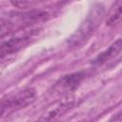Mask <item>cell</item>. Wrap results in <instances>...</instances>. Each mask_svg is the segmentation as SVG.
I'll return each mask as SVG.
<instances>
[{
  "label": "cell",
  "instance_id": "obj_1",
  "mask_svg": "<svg viewBox=\"0 0 122 122\" xmlns=\"http://www.w3.org/2000/svg\"><path fill=\"white\" fill-rule=\"evenodd\" d=\"M49 13L44 10H30L24 12H12L7 18L3 17L1 21V36L9 31H16L23 29L31 28L34 23L47 19Z\"/></svg>",
  "mask_w": 122,
  "mask_h": 122
},
{
  "label": "cell",
  "instance_id": "obj_2",
  "mask_svg": "<svg viewBox=\"0 0 122 122\" xmlns=\"http://www.w3.org/2000/svg\"><path fill=\"white\" fill-rule=\"evenodd\" d=\"M104 15V7L100 4H95L92 9L91 10L90 13L86 17L85 21L82 23V25L79 27V29L71 35L70 39V44L72 46H75L79 43H81L83 40L87 39L94 31V30L98 27L100 24L102 18Z\"/></svg>",
  "mask_w": 122,
  "mask_h": 122
},
{
  "label": "cell",
  "instance_id": "obj_3",
  "mask_svg": "<svg viewBox=\"0 0 122 122\" xmlns=\"http://www.w3.org/2000/svg\"><path fill=\"white\" fill-rule=\"evenodd\" d=\"M38 29L28 28L13 31L15 32V35H11L1 43V57L4 58L6 55L15 53L28 46L38 34Z\"/></svg>",
  "mask_w": 122,
  "mask_h": 122
},
{
  "label": "cell",
  "instance_id": "obj_4",
  "mask_svg": "<svg viewBox=\"0 0 122 122\" xmlns=\"http://www.w3.org/2000/svg\"><path fill=\"white\" fill-rule=\"evenodd\" d=\"M36 91L33 88L25 89L7 99H3L1 105V115H9L18 110H21L35 100Z\"/></svg>",
  "mask_w": 122,
  "mask_h": 122
},
{
  "label": "cell",
  "instance_id": "obj_5",
  "mask_svg": "<svg viewBox=\"0 0 122 122\" xmlns=\"http://www.w3.org/2000/svg\"><path fill=\"white\" fill-rule=\"evenodd\" d=\"M75 103L73 93H69L57 99L42 112L35 122H56L66 112H68Z\"/></svg>",
  "mask_w": 122,
  "mask_h": 122
},
{
  "label": "cell",
  "instance_id": "obj_6",
  "mask_svg": "<svg viewBox=\"0 0 122 122\" xmlns=\"http://www.w3.org/2000/svg\"><path fill=\"white\" fill-rule=\"evenodd\" d=\"M84 78L83 72H74L60 78L55 85L52 87L51 92L54 95H66L69 93H73V91L79 86Z\"/></svg>",
  "mask_w": 122,
  "mask_h": 122
},
{
  "label": "cell",
  "instance_id": "obj_7",
  "mask_svg": "<svg viewBox=\"0 0 122 122\" xmlns=\"http://www.w3.org/2000/svg\"><path fill=\"white\" fill-rule=\"evenodd\" d=\"M122 50V39H118L115 42H113L106 51H102L94 60H93V64L94 65H102L106 62H108L109 60H111L112 58L115 57Z\"/></svg>",
  "mask_w": 122,
  "mask_h": 122
},
{
  "label": "cell",
  "instance_id": "obj_8",
  "mask_svg": "<svg viewBox=\"0 0 122 122\" xmlns=\"http://www.w3.org/2000/svg\"><path fill=\"white\" fill-rule=\"evenodd\" d=\"M106 26L114 27L122 22V0L116 1L111 7L106 16Z\"/></svg>",
  "mask_w": 122,
  "mask_h": 122
},
{
  "label": "cell",
  "instance_id": "obj_9",
  "mask_svg": "<svg viewBox=\"0 0 122 122\" xmlns=\"http://www.w3.org/2000/svg\"><path fill=\"white\" fill-rule=\"evenodd\" d=\"M38 2H34V1H12L11 4L13 6H16L20 9L23 8H28V7H32L35 4H37Z\"/></svg>",
  "mask_w": 122,
  "mask_h": 122
},
{
  "label": "cell",
  "instance_id": "obj_10",
  "mask_svg": "<svg viewBox=\"0 0 122 122\" xmlns=\"http://www.w3.org/2000/svg\"><path fill=\"white\" fill-rule=\"evenodd\" d=\"M107 122H122V110L113 114Z\"/></svg>",
  "mask_w": 122,
  "mask_h": 122
}]
</instances>
